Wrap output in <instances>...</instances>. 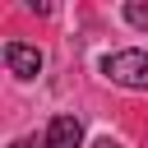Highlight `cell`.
Masks as SVG:
<instances>
[{
    "label": "cell",
    "instance_id": "obj_5",
    "mask_svg": "<svg viewBox=\"0 0 148 148\" xmlns=\"http://www.w3.org/2000/svg\"><path fill=\"white\" fill-rule=\"evenodd\" d=\"M92 148H120V143H116V139H97Z\"/></svg>",
    "mask_w": 148,
    "mask_h": 148
},
{
    "label": "cell",
    "instance_id": "obj_1",
    "mask_svg": "<svg viewBox=\"0 0 148 148\" xmlns=\"http://www.w3.org/2000/svg\"><path fill=\"white\" fill-rule=\"evenodd\" d=\"M102 74L120 88H148V51H116L102 60Z\"/></svg>",
    "mask_w": 148,
    "mask_h": 148
},
{
    "label": "cell",
    "instance_id": "obj_6",
    "mask_svg": "<svg viewBox=\"0 0 148 148\" xmlns=\"http://www.w3.org/2000/svg\"><path fill=\"white\" fill-rule=\"evenodd\" d=\"M14 148H32V143H28V139H18V143H14Z\"/></svg>",
    "mask_w": 148,
    "mask_h": 148
},
{
    "label": "cell",
    "instance_id": "obj_2",
    "mask_svg": "<svg viewBox=\"0 0 148 148\" xmlns=\"http://www.w3.org/2000/svg\"><path fill=\"white\" fill-rule=\"evenodd\" d=\"M5 65H9V74H18V79H37V74H42V51L28 46V42H5Z\"/></svg>",
    "mask_w": 148,
    "mask_h": 148
},
{
    "label": "cell",
    "instance_id": "obj_4",
    "mask_svg": "<svg viewBox=\"0 0 148 148\" xmlns=\"http://www.w3.org/2000/svg\"><path fill=\"white\" fill-rule=\"evenodd\" d=\"M125 18L130 23H148V5H125Z\"/></svg>",
    "mask_w": 148,
    "mask_h": 148
},
{
    "label": "cell",
    "instance_id": "obj_3",
    "mask_svg": "<svg viewBox=\"0 0 148 148\" xmlns=\"http://www.w3.org/2000/svg\"><path fill=\"white\" fill-rule=\"evenodd\" d=\"M83 143V125L79 116H56L46 125V148H79Z\"/></svg>",
    "mask_w": 148,
    "mask_h": 148
}]
</instances>
